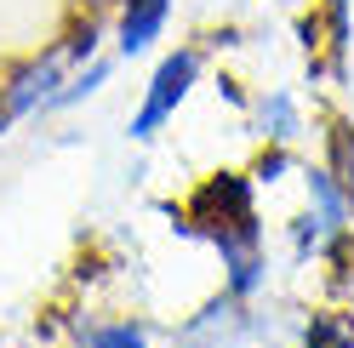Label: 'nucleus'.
Instances as JSON below:
<instances>
[{
	"mask_svg": "<svg viewBox=\"0 0 354 348\" xmlns=\"http://www.w3.org/2000/svg\"><path fill=\"white\" fill-rule=\"evenodd\" d=\"M308 188V211L297 217V257H326L331 246L348 240V217H354V188L337 177L331 166H308L303 171Z\"/></svg>",
	"mask_w": 354,
	"mask_h": 348,
	"instance_id": "obj_1",
	"label": "nucleus"
},
{
	"mask_svg": "<svg viewBox=\"0 0 354 348\" xmlns=\"http://www.w3.org/2000/svg\"><path fill=\"white\" fill-rule=\"evenodd\" d=\"M189 229L206 234V240H229V234H252L257 229V206H252V183L240 171H217L194 188L189 200Z\"/></svg>",
	"mask_w": 354,
	"mask_h": 348,
	"instance_id": "obj_2",
	"label": "nucleus"
},
{
	"mask_svg": "<svg viewBox=\"0 0 354 348\" xmlns=\"http://www.w3.org/2000/svg\"><path fill=\"white\" fill-rule=\"evenodd\" d=\"M194 80H201V52H194V46L166 52L160 63H154L149 92H143V103H138V115H131V126H126V132L138 137V143H149V137H154V132H160V126L177 115V108L189 103Z\"/></svg>",
	"mask_w": 354,
	"mask_h": 348,
	"instance_id": "obj_3",
	"label": "nucleus"
},
{
	"mask_svg": "<svg viewBox=\"0 0 354 348\" xmlns=\"http://www.w3.org/2000/svg\"><path fill=\"white\" fill-rule=\"evenodd\" d=\"M246 302L252 297H234V291L212 297L206 309L177 331V342L183 348H257L263 342V320L246 309Z\"/></svg>",
	"mask_w": 354,
	"mask_h": 348,
	"instance_id": "obj_4",
	"label": "nucleus"
},
{
	"mask_svg": "<svg viewBox=\"0 0 354 348\" xmlns=\"http://www.w3.org/2000/svg\"><path fill=\"white\" fill-rule=\"evenodd\" d=\"M69 52H46V57H29V63H17V69L0 80V103H6V115L12 120H24V115H46L52 97L63 92V80H69Z\"/></svg>",
	"mask_w": 354,
	"mask_h": 348,
	"instance_id": "obj_5",
	"label": "nucleus"
},
{
	"mask_svg": "<svg viewBox=\"0 0 354 348\" xmlns=\"http://www.w3.org/2000/svg\"><path fill=\"white\" fill-rule=\"evenodd\" d=\"M166 17H171V0H120V23H115V46H120V57L149 52L154 40H160Z\"/></svg>",
	"mask_w": 354,
	"mask_h": 348,
	"instance_id": "obj_6",
	"label": "nucleus"
},
{
	"mask_svg": "<svg viewBox=\"0 0 354 348\" xmlns=\"http://www.w3.org/2000/svg\"><path fill=\"white\" fill-rule=\"evenodd\" d=\"M252 126H257V137H263V143L286 148V143H297V137H303V108H297L292 92H269V97H257Z\"/></svg>",
	"mask_w": 354,
	"mask_h": 348,
	"instance_id": "obj_7",
	"label": "nucleus"
},
{
	"mask_svg": "<svg viewBox=\"0 0 354 348\" xmlns=\"http://www.w3.org/2000/svg\"><path fill=\"white\" fill-rule=\"evenodd\" d=\"M86 348H154L143 337V325H131V320H103V325H86L80 331Z\"/></svg>",
	"mask_w": 354,
	"mask_h": 348,
	"instance_id": "obj_8",
	"label": "nucleus"
},
{
	"mask_svg": "<svg viewBox=\"0 0 354 348\" xmlns=\"http://www.w3.org/2000/svg\"><path fill=\"white\" fill-rule=\"evenodd\" d=\"M303 348H354V325L343 314H315L303 325Z\"/></svg>",
	"mask_w": 354,
	"mask_h": 348,
	"instance_id": "obj_9",
	"label": "nucleus"
},
{
	"mask_svg": "<svg viewBox=\"0 0 354 348\" xmlns=\"http://www.w3.org/2000/svg\"><path fill=\"white\" fill-rule=\"evenodd\" d=\"M286 166H292V160H286V148H274V155H263V166H257V177H263V183H274V177H280Z\"/></svg>",
	"mask_w": 354,
	"mask_h": 348,
	"instance_id": "obj_10",
	"label": "nucleus"
},
{
	"mask_svg": "<svg viewBox=\"0 0 354 348\" xmlns=\"http://www.w3.org/2000/svg\"><path fill=\"white\" fill-rule=\"evenodd\" d=\"M6 126H12V115H6V103H0V132H6Z\"/></svg>",
	"mask_w": 354,
	"mask_h": 348,
	"instance_id": "obj_11",
	"label": "nucleus"
},
{
	"mask_svg": "<svg viewBox=\"0 0 354 348\" xmlns=\"http://www.w3.org/2000/svg\"><path fill=\"white\" fill-rule=\"evenodd\" d=\"M343 6H348V0H331V12H337V17H343Z\"/></svg>",
	"mask_w": 354,
	"mask_h": 348,
	"instance_id": "obj_12",
	"label": "nucleus"
},
{
	"mask_svg": "<svg viewBox=\"0 0 354 348\" xmlns=\"http://www.w3.org/2000/svg\"><path fill=\"white\" fill-rule=\"evenodd\" d=\"M0 348H6V342H0Z\"/></svg>",
	"mask_w": 354,
	"mask_h": 348,
	"instance_id": "obj_13",
	"label": "nucleus"
}]
</instances>
